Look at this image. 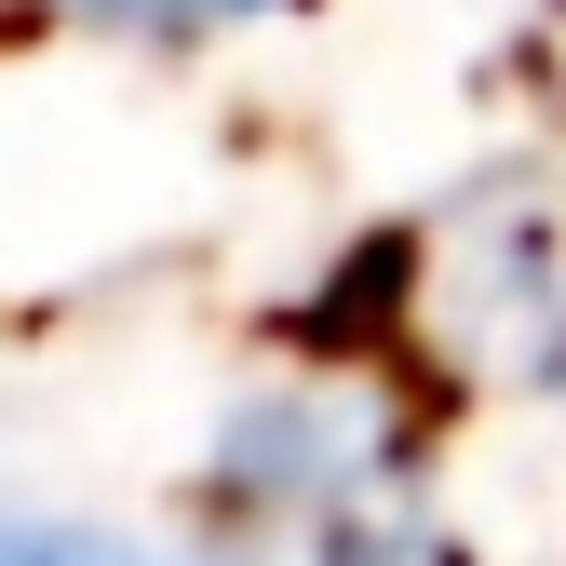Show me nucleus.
Returning a JSON list of instances; mask_svg holds the SVG:
<instances>
[{
	"label": "nucleus",
	"instance_id": "f257e3e1",
	"mask_svg": "<svg viewBox=\"0 0 566 566\" xmlns=\"http://www.w3.org/2000/svg\"><path fill=\"white\" fill-rule=\"evenodd\" d=\"M67 14L108 28V41H230L256 14H297V0H67Z\"/></svg>",
	"mask_w": 566,
	"mask_h": 566
},
{
	"label": "nucleus",
	"instance_id": "f03ea898",
	"mask_svg": "<svg viewBox=\"0 0 566 566\" xmlns=\"http://www.w3.org/2000/svg\"><path fill=\"white\" fill-rule=\"evenodd\" d=\"M0 566H163L149 539H122V526H54V513H14L0 526Z\"/></svg>",
	"mask_w": 566,
	"mask_h": 566
},
{
	"label": "nucleus",
	"instance_id": "7ed1b4c3",
	"mask_svg": "<svg viewBox=\"0 0 566 566\" xmlns=\"http://www.w3.org/2000/svg\"><path fill=\"white\" fill-rule=\"evenodd\" d=\"M513 14H526V28H566V0H513Z\"/></svg>",
	"mask_w": 566,
	"mask_h": 566
}]
</instances>
